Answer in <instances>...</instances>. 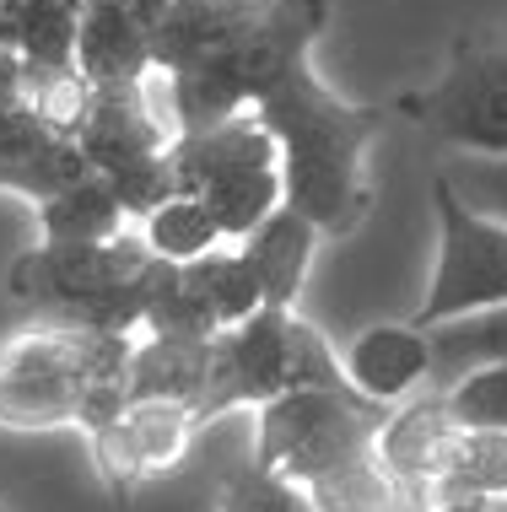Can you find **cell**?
<instances>
[{
	"label": "cell",
	"instance_id": "1",
	"mask_svg": "<svg viewBox=\"0 0 507 512\" xmlns=\"http://www.w3.org/2000/svg\"><path fill=\"white\" fill-rule=\"evenodd\" d=\"M259 124L276 135L286 205L319 227V238H346L373 211L367 151L383 135L389 114L367 103H346L313 76V65L292 71L254 108Z\"/></svg>",
	"mask_w": 507,
	"mask_h": 512
},
{
	"label": "cell",
	"instance_id": "2",
	"mask_svg": "<svg viewBox=\"0 0 507 512\" xmlns=\"http://www.w3.org/2000/svg\"><path fill=\"white\" fill-rule=\"evenodd\" d=\"M152 265L157 259L135 227L114 243H38L6 265V292L49 324L141 335Z\"/></svg>",
	"mask_w": 507,
	"mask_h": 512
},
{
	"label": "cell",
	"instance_id": "3",
	"mask_svg": "<svg viewBox=\"0 0 507 512\" xmlns=\"http://www.w3.org/2000/svg\"><path fill=\"white\" fill-rule=\"evenodd\" d=\"M168 157H173L178 195L205 205L227 243H243L259 221L286 205L276 135L259 124L254 108L227 124H211V130L178 135Z\"/></svg>",
	"mask_w": 507,
	"mask_h": 512
},
{
	"label": "cell",
	"instance_id": "4",
	"mask_svg": "<svg viewBox=\"0 0 507 512\" xmlns=\"http://www.w3.org/2000/svg\"><path fill=\"white\" fill-rule=\"evenodd\" d=\"M389 405H373L356 389H297L259 410L254 469L281 486L303 491L319 475L367 459L378 448V432L389 421Z\"/></svg>",
	"mask_w": 507,
	"mask_h": 512
},
{
	"label": "cell",
	"instance_id": "5",
	"mask_svg": "<svg viewBox=\"0 0 507 512\" xmlns=\"http://www.w3.org/2000/svg\"><path fill=\"white\" fill-rule=\"evenodd\" d=\"M432 205H437V270L416 318H410L416 329L507 302V227L464 211L437 173H432Z\"/></svg>",
	"mask_w": 507,
	"mask_h": 512
},
{
	"label": "cell",
	"instance_id": "6",
	"mask_svg": "<svg viewBox=\"0 0 507 512\" xmlns=\"http://www.w3.org/2000/svg\"><path fill=\"white\" fill-rule=\"evenodd\" d=\"M437 141L470 157H507V49L459 38L437 87L400 103Z\"/></svg>",
	"mask_w": 507,
	"mask_h": 512
},
{
	"label": "cell",
	"instance_id": "7",
	"mask_svg": "<svg viewBox=\"0 0 507 512\" xmlns=\"http://www.w3.org/2000/svg\"><path fill=\"white\" fill-rule=\"evenodd\" d=\"M292 318L286 308H259L254 318L222 329L211 340V372L195 399V421L211 426L227 410H265L292 389Z\"/></svg>",
	"mask_w": 507,
	"mask_h": 512
},
{
	"label": "cell",
	"instance_id": "8",
	"mask_svg": "<svg viewBox=\"0 0 507 512\" xmlns=\"http://www.w3.org/2000/svg\"><path fill=\"white\" fill-rule=\"evenodd\" d=\"M195 437H200V421L189 405H125L87 442H92V464H98L103 486L114 496H135L141 486L173 475L189 459Z\"/></svg>",
	"mask_w": 507,
	"mask_h": 512
},
{
	"label": "cell",
	"instance_id": "9",
	"mask_svg": "<svg viewBox=\"0 0 507 512\" xmlns=\"http://www.w3.org/2000/svg\"><path fill=\"white\" fill-rule=\"evenodd\" d=\"M152 22L130 0H87L76 33V71L92 87H135L152 71Z\"/></svg>",
	"mask_w": 507,
	"mask_h": 512
},
{
	"label": "cell",
	"instance_id": "10",
	"mask_svg": "<svg viewBox=\"0 0 507 512\" xmlns=\"http://www.w3.org/2000/svg\"><path fill=\"white\" fill-rule=\"evenodd\" d=\"M346 383L373 405H405L427 389V335L416 324H373L340 351Z\"/></svg>",
	"mask_w": 507,
	"mask_h": 512
},
{
	"label": "cell",
	"instance_id": "11",
	"mask_svg": "<svg viewBox=\"0 0 507 512\" xmlns=\"http://www.w3.org/2000/svg\"><path fill=\"white\" fill-rule=\"evenodd\" d=\"M259 0H168L152 22V60L157 71H189V65L222 54L243 27L254 22Z\"/></svg>",
	"mask_w": 507,
	"mask_h": 512
},
{
	"label": "cell",
	"instance_id": "12",
	"mask_svg": "<svg viewBox=\"0 0 507 512\" xmlns=\"http://www.w3.org/2000/svg\"><path fill=\"white\" fill-rule=\"evenodd\" d=\"M313 248H319V227L308 216H297L292 205H281L276 216H265L249 238L238 243L243 265L254 270L265 308H286L292 313L297 292H303L308 270H313Z\"/></svg>",
	"mask_w": 507,
	"mask_h": 512
},
{
	"label": "cell",
	"instance_id": "13",
	"mask_svg": "<svg viewBox=\"0 0 507 512\" xmlns=\"http://www.w3.org/2000/svg\"><path fill=\"white\" fill-rule=\"evenodd\" d=\"M205 372H211V340L135 335L130 372H125V405H189L195 410Z\"/></svg>",
	"mask_w": 507,
	"mask_h": 512
},
{
	"label": "cell",
	"instance_id": "14",
	"mask_svg": "<svg viewBox=\"0 0 507 512\" xmlns=\"http://www.w3.org/2000/svg\"><path fill=\"white\" fill-rule=\"evenodd\" d=\"M421 335H427V389L443 394L481 367H507V302L432 324Z\"/></svg>",
	"mask_w": 507,
	"mask_h": 512
},
{
	"label": "cell",
	"instance_id": "15",
	"mask_svg": "<svg viewBox=\"0 0 507 512\" xmlns=\"http://www.w3.org/2000/svg\"><path fill=\"white\" fill-rule=\"evenodd\" d=\"M125 232H130L125 205H119V195L98 173H87L81 184L38 200V238L44 243H114Z\"/></svg>",
	"mask_w": 507,
	"mask_h": 512
},
{
	"label": "cell",
	"instance_id": "16",
	"mask_svg": "<svg viewBox=\"0 0 507 512\" xmlns=\"http://www.w3.org/2000/svg\"><path fill=\"white\" fill-rule=\"evenodd\" d=\"M437 502H507V432H464L454 442L448 475L437 486Z\"/></svg>",
	"mask_w": 507,
	"mask_h": 512
},
{
	"label": "cell",
	"instance_id": "17",
	"mask_svg": "<svg viewBox=\"0 0 507 512\" xmlns=\"http://www.w3.org/2000/svg\"><path fill=\"white\" fill-rule=\"evenodd\" d=\"M92 98H98V87L76 65H22V103L33 108L54 141L76 146L81 124L92 114Z\"/></svg>",
	"mask_w": 507,
	"mask_h": 512
},
{
	"label": "cell",
	"instance_id": "18",
	"mask_svg": "<svg viewBox=\"0 0 507 512\" xmlns=\"http://www.w3.org/2000/svg\"><path fill=\"white\" fill-rule=\"evenodd\" d=\"M135 232H141V243L152 248V259H162V265H195V259L227 248V238H222V227L211 221V211L195 205L189 195H173L168 205H157Z\"/></svg>",
	"mask_w": 507,
	"mask_h": 512
},
{
	"label": "cell",
	"instance_id": "19",
	"mask_svg": "<svg viewBox=\"0 0 507 512\" xmlns=\"http://www.w3.org/2000/svg\"><path fill=\"white\" fill-rule=\"evenodd\" d=\"M189 275H195L200 302H205V313L216 318V329H232V324H243V318H254L259 308H265V292H259L254 270L243 265L238 243H227V248H216V254L195 259Z\"/></svg>",
	"mask_w": 507,
	"mask_h": 512
},
{
	"label": "cell",
	"instance_id": "20",
	"mask_svg": "<svg viewBox=\"0 0 507 512\" xmlns=\"http://www.w3.org/2000/svg\"><path fill=\"white\" fill-rule=\"evenodd\" d=\"M22 65H76L81 6L71 0H11Z\"/></svg>",
	"mask_w": 507,
	"mask_h": 512
},
{
	"label": "cell",
	"instance_id": "21",
	"mask_svg": "<svg viewBox=\"0 0 507 512\" xmlns=\"http://www.w3.org/2000/svg\"><path fill=\"white\" fill-rule=\"evenodd\" d=\"M87 394L54 389V383H22L0 372V426L17 432H49V426H81Z\"/></svg>",
	"mask_w": 507,
	"mask_h": 512
},
{
	"label": "cell",
	"instance_id": "22",
	"mask_svg": "<svg viewBox=\"0 0 507 512\" xmlns=\"http://www.w3.org/2000/svg\"><path fill=\"white\" fill-rule=\"evenodd\" d=\"M437 178L454 189L464 211L507 227V157H470V151H448L437 162Z\"/></svg>",
	"mask_w": 507,
	"mask_h": 512
},
{
	"label": "cell",
	"instance_id": "23",
	"mask_svg": "<svg viewBox=\"0 0 507 512\" xmlns=\"http://www.w3.org/2000/svg\"><path fill=\"white\" fill-rule=\"evenodd\" d=\"M87 173L92 168L76 146H60V151H49V157H0V189H11V195H22L33 205L81 184Z\"/></svg>",
	"mask_w": 507,
	"mask_h": 512
},
{
	"label": "cell",
	"instance_id": "24",
	"mask_svg": "<svg viewBox=\"0 0 507 512\" xmlns=\"http://www.w3.org/2000/svg\"><path fill=\"white\" fill-rule=\"evenodd\" d=\"M443 410L464 432H507V367H481L443 389Z\"/></svg>",
	"mask_w": 507,
	"mask_h": 512
},
{
	"label": "cell",
	"instance_id": "25",
	"mask_svg": "<svg viewBox=\"0 0 507 512\" xmlns=\"http://www.w3.org/2000/svg\"><path fill=\"white\" fill-rule=\"evenodd\" d=\"M222 512H313V507H308L292 486H281V480L259 475V469L249 464V469H243V475L227 486Z\"/></svg>",
	"mask_w": 507,
	"mask_h": 512
},
{
	"label": "cell",
	"instance_id": "26",
	"mask_svg": "<svg viewBox=\"0 0 507 512\" xmlns=\"http://www.w3.org/2000/svg\"><path fill=\"white\" fill-rule=\"evenodd\" d=\"M0 49H17V17H11V0H0Z\"/></svg>",
	"mask_w": 507,
	"mask_h": 512
},
{
	"label": "cell",
	"instance_id": "27",
	"mask_svg": "<svg viewBox=\"0 0 507 512\" xmlns=\"http://www.w3.org/2000/svg\"><path fill=\"white\" fill-rule=\"evenodd\" d=\"M443 512H507V502H459V507H443Z\"/></svg>",
	"mask_w": 507,
	"mask_h": 512
},
{
	"label": "cell",
	"instance_id": "28",
	"mask_svg": "<svg viewBox=\"0 0 507 512\" xmlns=\"http://www.w3.org/2000/svg\"><path fill=\"white\" fill-rule=\"evenodd\" d=\"M71 6H87V0H71Z\"/></svg>",
	"mask_w": 507,
	"mask_h": 512
},
{
	"label": "cell",
	"instance_id": "29",
	"mask_svg": "<svg viewBox=\"0 0 507 512\" xmlns=\"http://www.w3.org/2000/svg\"><path fill=\"white\" fill-rule=\"evenodd\" d=\"M0 512H11V507H6V502H0Z\"/></svg>",
	"mask_w": 507,
	"mask_h": 512
}]
</instances>
